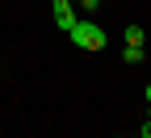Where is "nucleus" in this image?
<instances>
[{"label": "nucleus", "mask_w": 151, "mask_h": 138, "mask_svg": "<svg viewBox=\"0 0 151 138\" xmlns=\"http://www.w3.org/2000/svg\"><path fill=\"white\" fill-rule=\"evenodd\" d=\"M134 138H143V134H134Z\"/></svg>", "instance_id": "obj_10"}, {"label": "nucleus", "mask_w": 151, "mask_h": 138, "mask_svg": "<svg viewBox=\"0 0 151 138\" xmlns=\"http://www.w3.org/2000/svg\"><path fill=\"white\" fill-rule=\"evenodd\" d=\"M147 122H151V105H147Z\"/></svg>", "instance_id": "obj_8"}, {"label": "nucleus", "mask_w": 151, "mask_h": 138, "mask_svg": "<svg viewBox=\"0 0 151 138\" xmlns=\"http://www.w3.org/2000/svg\"><path fill=\"white\" fill-rule=\"evenodd\" d=\"M80 50H105V42H109V34L97 25V21H76V29L67 34Z\"/></svg>", "instance_id": "obj_1"}, {"label": "nucleus", "mask_w": 151, "mask_h": 138, "mask_svg": "<svg viewBox=\"0 0 151 138\" xmlns=\"http://www.w3.org/2000/svg\"><path fill=\"white\" fill-rule=\"evenodd\" d=\"M122 38H126V46H143V25H126Z\"/></svg>", "instance_id": "obj_3"}, {"label": "nucleus", "mask_w": 151, "mask_h": 138, "mask_svg": "<svg viewBox=\"0 0 151 138\" xmlns=\"http://www.w3.org/2000/svg\"><path fill=\"white\" fill-rule=\"evenodd\" d=\"M76 4H80V9H84V13H97V9H101V4H105V0H76Z\"/></svg>", "instance_id": "obj_5"}, {"label": "nucleus", "mask_w": 151, "mask_h": 138, "mask_svg": "<svg viewBox=\"0 0 151 138\" xmlns=\"http://www.w3.org/2000/svg\"><path fill=\"white\" fill-rule=\"evenodd\" d=\"M50 9H55V25H59L63 34H71V29H76V21H80V17L71 13V0H63V4H50Z\"/></svg>", "instance_id": "obj_2"}, {"label": "nucleus", "mask_w": 151, "mask_h": 138, "mask_svg": "<svg viewBox=\"0 0 151 138\" xmlns=\"http://www.w3.org/2000/svg\"><path fill=\"white\" fill-rule=\"evenodd\" d=\"M122 59H126V63H143V46H126Z\"/></svg>", "instance_id": "obj_4"}, {"label": "nucleus", "mask_w": 151, "mask_h": 138, "mask_svg": "<svg viewBox=\"0 0 151 138\" xmlns=\"http://www.w3.org/2000/svg\"><path fill=\"white\" fill-rule=\"evenodd\" d=\"M143 138H151V122H147V126H143Z\"/></svg>", "instance_id": "obj_6"}, {"label": "nucleus", "mask_w": 151, "mask_h": 138, "mask_svg": "<svg viewBox=\"0 0 151 138\" xmlns=\"http://www.w3.org/2000/svg\"><path fill=\"white\" fill-rule=\"evenodd\" d=\"M50 4H63V0H50Z\"/></svg>", "instance_id": "obj_9"}, {"label": "nucleus", "mask_w": 151, "mask_h": 138, "mask_svg": "<svg viewBox=\"0 0 151 138\" xmlns=\"http://www.w3.org/2000/svg\"><path fill=\"white\" fill-rule=\"evenodd\" d=\"M147 105H151V84H147Z\"/></svg>", "instance_id": "obj_7"}]
</instances>
